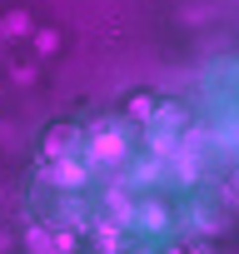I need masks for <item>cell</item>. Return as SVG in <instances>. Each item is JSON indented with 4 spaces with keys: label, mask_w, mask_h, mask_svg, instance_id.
Listing matches in <instances>:
<instances>
[{
    "label": "cell",
    "mask_w": 239,
    "mask_h": 254,
    "mask_svg": "<svg viewBox=\"0 0 239 254\" xmlns=\"http://www.w3.org/2000/svg\"><path fill=\"white\" fill-rule=\"evenodd\" d=\"M90 155H95L100 165H120L130 150H125V140H120L115 130H95V140H90Z\"/></svg>",
    "instance_id": "cell-1"
}]
</instances>
